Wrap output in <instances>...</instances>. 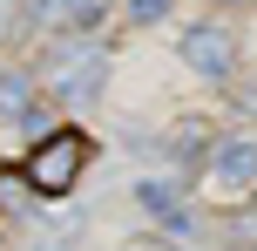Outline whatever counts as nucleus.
<instances>
[{"label": "nucleus", "mask_w": 257, "mask_h": 251, "mask_svg": "<svg viewBox=\"0 0 257 251\" xmlns=\"http://www.w3.org/2000/svg\"><path fill=\"white\" fill-rule=\"evenodd\" d=\"M210 170H217L223 190H244L257 177V136H223V143L210 149Z\"/></svg>", "instance_id": "nucleus-4"}, {"label": "nucleus", "mask_w": 257, "mask_h": 251, "mask_svg": "<svg viewBox=\"0 0 257 251\" xmlns=\"http://www.w3.org/2000/svg\"><path fill=\"white\" fill-rule=\"evenodd\" d=\"M102 7L108 0H34V27H54V34H81V27H95L102 21Z\"/></svg>", "instance_id": "nucleus-5"}, {"label": "nucleus", "mask_w": 257, "mask_h": 251, "mask_svg": "<svg viewBox=\"0 0 257 251\" xmlns=\"http://www.w3.org/2000/svg\"><path fill=\"white\" fill-rule=\"evenodd\" d=\"M210 149H217V143H210V136L203 129H190V136H176V149H169V156H176V170H203V163H210Z\"/></svg>", "instance_id": "nucleus-8"}, {"label": "nucleus", "mask_w": 257, "mask_h": 251, "mask_svg": "<svg viewBox=\"0 0 257 251\" xmlns=\"http://www.w3.org/2000/svg\"><path fill=\"white\" fill-rule=\"evenodd\" d=\"M183 61H190L196 75L223 81V75H230V61H237V41L223 34V27H190V34H183Z\"/></svg>", "instance_id": "nucleus-3"}, {"label": "nucleus", "mask_w": 257, "mask_h": 251, "mask_svg": "<svg viewBox=\"0 0 257 251\" xmlns=\"http://www.w3.org/2000/svg\"><path fill=\"white\" fill-rule=\"evenodd\" d=\"M102 81H108L102 41H68V48H54V61H48V95L54 102H95Z\"/></svg>", "instance_id": "nucleus-2"}, {"label": "nucleus", "mask_w": 257, "mask_h": 251, "mask_svg": "<svg viewBox=\"0 0 257 251\" xmlns=\"http://www.w3.org/2000/svg\"><path fill=\"white\" fill-rule=\"evenodd\" d=\"M136 204H142V211H149L156 217V224H190V217H183V204H176V190H169V184H136Z\"/></svg>", "instance_id": "nucleus-6"}, {"label": "nucleus", "mask_w": 257, "mask_h": 251, "mask_svg": "<svg viewBox=\"0 0 257 251\" xmlns=\"http://www.w3.org/2000/svg\"><path fill=\"white\" fill-rule=\"evenodd\" d=\"M88 156H95V143H88L81 129H48V136L21 156V184L34 190V197H68L75 177L88 170Z\"/></svg>", "instance_id": "nucleus-1"}, {"label": "nucleus", "mask_w": 257, "mask_h": 251, "mask_svg": "<svg viewBox=\"0 0 257 251\" xmlns=\"http://www.w3.org/2000/svg\"><path fill=\"white\" fill-rule=\"evenodd\" d=\"M230 7H237V0H230Z\"/></svg>", "instance_id": "nucleus-10"}, {"label": "nucleus", "mask_w": 257, "mask_h": 251, "mask_svg": "<svg viewBox=\"0 0 257 251\" xmlns=\"http://www.w3.org/2000/svg\"><path fill=\"white\" fill-rule=\"evenodd\" d=\"M128 14H136V21H156V14H163V0H136Z\"/></svg>", "instance_id": "nucleus-9"}, {"label": "nucleus", "mask_w": 257, "mask_h": 251, "mask_svg": "<svg viewBox=\"0 0 257 251\" xmlns=\"http://www.w3.org/2000/svg\"><path fill=\"white\" fill-rule=\"evenodd\" d=\"M0 116L7 122H34V81L27 75H0Z\"/></svg>", "instance_id": "nucleus-7"}]
</instances>
